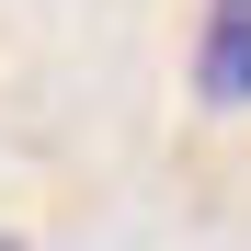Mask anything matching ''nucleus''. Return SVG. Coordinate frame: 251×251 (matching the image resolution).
Instances as JSON below:
<instances>
[{"label":"nucleus","mask_w":251,"mask_h":251,"mask_svg":"<svg viewBox=\"0 0 251 251\" xmlns=\"http://www.w3.org/2000/svg\"><path fill=\"white\" fill-rule=\"evenodd\" d=\"M194 80H205V103H251V0H205Z\"/></svg>","instance_id":"1"},{"label":"nucleus","mask_w":251,"mask_h":251,"mask_svg":"<svg viewBox=\"0 0 251 251\" xmlns=\"http://www.w3.org/2000/svg\"><path fill=\"white\" fill-rule=\"evenodd\" d=\"M0 251H23V240H12V228H0Z\"/></svg>","instance_id":"2"}]
</instances>
